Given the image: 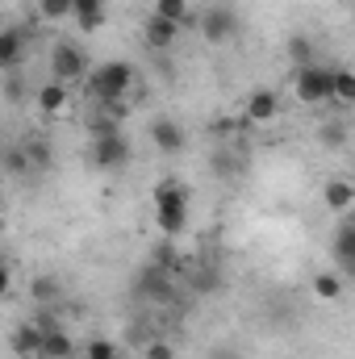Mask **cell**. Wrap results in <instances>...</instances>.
Listing matches in <instances>:
<instances>
[{"label": "cell", "instance_id": "cell-25", "mask_svg": "<svg viewBox=\"0 0 355 359\" xmlns=\"http://www.w3.org/2000/svg\"><path fill=\"white\" fill-rule=\"evenodd\" d=\"M34 8H38L42 21H67V17H76V4L72 0H38Z\"/></svg>", "mask_w": 355, "mask_h": 359}, {"label": "cell", "instance_id": "cell-2", "mask_svg": "<svg viewBox=\"0 0 355 359\" xmlns=\"http://www.w3.org/2000/svg\"><path fill=\"white\" fill-rule=\"evenodd\" d=\"M151 201H155V226H159V234L163 238H180L184 226H188V188L168 176L155 184Z\"/></svg>", "mask_w": 355, "mask_h": 359}, {"label": "cell", "instance_id": "cell-34", "mask_svg": "<svg viewBox=\"0 0 355 359\" xmlns=\"http://www.w3.org/2000/svg\"><path fill=\"white\" fill-rule=\"evenodd\" d=\"M335 4H355V0H335Z\"/></svg>", "mask_w": 355, "mask_h": 359}, {"label": "cell", "instance_id": "cell-20", "mask_svg": "<svg viewBox=\"0 0 355 359\" xmlns=\"http://www.w3.org/2000/svg\"><path fill=\"white\" fill-rule=\"evenodd\" d=\"M309 288H314V297L318 301H339L343 297V271H318L314 280H309Z\"/></svg>", "mask_w": 355, "mask_h": 359}, {"label": "cell", "instance_id": "cell-13", "mask_svg": "<svg viewBox=\"0 0 355 359\" xmlns=\"http://www.w3.org/2000/svg\"><path fill=\"white\" fill-rule=\"evenodd\" d=\"M330 251H335V268L343 271V276H351L355 271V213L351 217H343V226L335 230Z\"/></svg>", "mask_w": 355, "mask_h": 359}, {"label": "cell", "instance_id": "cell-1", "mask_svg": "<svg viewBox=\"0 0 355 359\" xmlns=\"http://www.w3.org/2000/svg\"><path fill=\"white\" fill-rule=\"evenodd\" d=\"M138 84V72L134 63L126 59H105L88 72V92L96 104H113V100H130V92Z\"/></svg>", "mask_w": 355, "mask_h": 359}, {"label": "cell", "instance_id": "cell-35", "mask_svg": "<svg viewBox=\"0 0 355 359\" xmlns=\"http://www.w3.org/2000/svg\"><path fill=\"white\" fill-rule=\"evenodd\" d=\"M351 180H355V172H351Z\"/></svg>", "mask_w": 355, "mask_h": 359}, {"label": "cell", "instance_id": "cell-24", "mask_svg": "<svg viewBox=\"0 0 355 359\" xmlns=\"http://www.w3.org/2000/svg\"><path fill=\"white\" fill-rule=\"evenodd\" d=\"M4 172H8L13 180H34V172H29V159H25V151H21V142L4 151Z\"/></svg>", "mask_w": 355, "mask_h": 359}, {"label": "cell", "instance_id": "cell-33", "mask_svg": "<svg viewBox=\"0 0 355 359\" xmlns=\"http://www.w3.org/2000/svg\"><path fill=\"white\" fill-rule=\"evenodd\" d=\"M213 359H243V355H234V351H217Z\"/></svg>", "mask_w": 355, "mask_h": 359}, {"label": "cell", "instance_id": "cell-12", "mask_svg": "<svg viewBox=\"0 0 355 359\" xmlns=\"http://www.w3.org/2000/svg\"><path fill=\"white\" fill-rule=\"evenodd\" d=\"M142 38H147V46H151V55H163V50L176 46L180 25L176 21H168V17H159V13H151L147 25H142Z\"/></svg>", "mask_w": 355, "mask_h": 359}, {"label": "cell", "instance_id": "cell-19", "mask_svg": "<svg viewBox=\"0 0 355 359\" xmlns=\"http://www.w3.org/2000/svg\"><path fill=\"white\" fill-rule=\"evenodd\" d=\"M72 4H76V17H72V21H76L84 34H96V29L105 25V4H109V0H72Z\"/></svg>", "mask_w": 355, "mask_h": 359}, {"label": "cell", "instance_id": "cell-9", "mask_svg": "<svg viewBox=\"0 0 355 359\" xmlns=\"http://www.w3.org/2000/svg\"><path fill=\"white\" fill-rule=\"evenodd\" d=\"M34 109H38L42 117H63V113L72 109V92H67V84H59V80L38 84V88H34Z\"/></svg>", "mask_w": 355, "mask_h": 359}, {"label": "cell", "instance_id": "cell-7", "mask_svg": "<svg viewBox=\"0 0 355 359\" xmlns=\"http://www.w3.org/2000/svg\"><path fill=\"white\" fill-rule=\"evenodd\" d=\"M138 292H142L147 301H155V305H172V301H176L172 271H168V268H155V264H147V268H142V276H138Z\"/></svg>", "mask_w": 355, "mask_h": 359}, {"label": "cell", "instance_id": "cell-28", "mask_svg": "<svg viewBox=\"0 0 355 359\" xmlns=\"http://www.w3.org/2000/svg\"><path fill=\"white\" fill-rule=\"evenodd\" d=\"M322 142L326 147H347V126L343 121H326L322 126Z\"/></svg>", "mask_w": 355, "mask_h": 359}, {"label": "cell", "instance_id": "cell-23", "mask_svg": "<svg viewBox=\"0 0 355 359\" xmlns=\"http://www.w3.org/2000/svg\"><path fill=\"white\" fill-rule=\"evenodd\" d=\"M335 104H355V72L351 67H335Z\"/></svg>", "mask_w": 355, "mask_h": 359}, {"label": "cell", "instance_id": "cell-30", "mask_svg": "<svg viewBox=\"0 0 355 359\" xmlns=\"http://www.w3.org/2000/svg\"><path fill=\"white\" fill-rule=\"evenodd\" d=\"M142 359H176V347L168 339H155V343H147V355Z\"/></svg>", "mask_w": 355, "mask_h": 359}, {"label": "cell", "instance_id": "cell-29", "mask_svg": "<svg viewBox=\"0 0 355 359\" xmlns=\"http://www.w3.org/2000/svg\"><path fill=\"white\" fill-rule=\"evenodd\" d=\"M84 359H117V347L109 339H92L88 347H84Z\"/></svg>", "mask_w": 355, "mask_h": 359}, {"label": "cell", "instance_id": "cell-11", "mask_svg": "<svg viewBox=\"0 0 355 359\" xmlns=\"http://www.w3.org/2000/svg\"><path fill=\"white\" fill-rule=\"evenodd\" d=\"M322 205L330 209V213H339V217H351L355 209V180L351 176H335L322 184Z\"/></svg>", "mask_w": 355, "mask_h": 359}, {"label": "cell", "instance_id": "cell-27", "mask_svg": "<svg viewBox=\"0 0 355 359\" xmlns=\"http://www.w3.org/2000/svg\"><path fill=\"white\" fill-rule=\"evenodd\" d=\"M151 264H155V268H168V271L176 268V247H172V238H163V243L151 251Z\"/></svg>", "mask_w": 355, "mask_h": 359}, {"label": "cell", "instance_id": "cell-22", "mask_svg": "<svg viewBox=\"0 0 355 359\" xmlns=\"http://www.w3.org/2000/svg\"><path fill=\"white\" fill-rule=\"evenodd\" d=\"M151 13H159V17L176 21V25H192V4L188 0H155Z\"/></svg>", "mask_w": 355, "mask_h": 359}, {"label": "cell", "instance_id": "cell-18", "mask_svg": "<svg viewBox=\"0 0 355 359\" xmlns=\"http://www.w3.org/2000/svg\"><path fill=\"white\" fill-rule=\"evenodd\" d=\"M21 151H25V159H29V172H34V180L51 172L55 155H51V142H46V138H25V142H21Z\"/></svg>", "mask_w": 355, "mask_h": 359}, {"label": "cell", "instance_id": "cell-10", "mask_svg": "<svg viewBox=\"0 0 355 359\" xmlns=\"http://www.w3.org/2000/svg\"><path fill=\"white\" fill-rule=\"evenodd\" d=\"M151 142H155V151H163V155H180V151L188 147V130L180 126L176 117H155V121H151Z\"/></svg>", "mask_w": 355, "mask_h": 359}, {"label": "cell", "instance_id": "cell-32", "mask_svg": "<svg viewBox=\"0 0 355 359\" xmlns=\"http://www.w3.org/2000/svg\"><path fill=\"white\" fill-rule=\"evenodd\" d=\"M192 288H196V292H213V288H217V271H213V268L196 271V280H192Z\"/></svg>", "mask_w": 355, "mask_h": 359}, {"label": "cell", "instance_id": "cell-14", "mask_svg": "<svg viewBox=\"0 0 355 359\" xmlns=\"http://www.w3.org/2000/svg\"><path fill=\"white\" fill-rule=\"evenodd\" d=\"M25 46H29V29H25V25H4V29H0V67H4V72H17Z\"/></svg>", "mask_w": 355, "mask_h": 359}, {"label": "cell", "instance_id": "cell-31", "mask_svg": "<svg viewBox=\"0 0 355 359\" xmlns=\"http://www.w3.org/2000/svg\"><path fill=\"white\" fill-rule=\"evenodd\" d=\"M4 96L17 104V100H25V84H21V76L17 72H8V80H4Z\"/></svg>", "mask_w": 355, "mask_h": 359}, {"label": "cell", "instance_id": "cell-5", "mask_svg": "<svg viewBox=\"0 0 355 359\" xmlns=\"http://www.w3.org/2000/svg\"><path fill=\"white\" fill-rule=\"evenodd\" d=\"M88 163L96 172H117L130 163V138L117 130V134H100L88 142Z\"/></svg>", "mask_w": 355, "mask_h": 359}, {"label": "cell", "instance_id": "cell-8", "mask_svg": "<svg viewBox=\"0 0 355 359\" xmlns=\"http://www.w3.org/2000/svg\"><path fill=\"white\" fill-rule=\"evenodd\" d=\"M8 347H13V355L17 359H42V347H46V330L29 318V322H21V326H13V334H8Z\"/></svg>", "mask_w": 355, "mask_h": 359}, {"label": "cell", "instance_id": "cell-21", "mask_svg": "<svg viewBox=\"0 0 355 359\" xmlns=\"http://www.w3.org/2000/svg\"><path fill=\"white\" fill-rule=\"evenodd\" d=\"M76 355V339L59 326V330H51L46 334V347H42V359H72Z\"/></svg>", "mask_w": 355, "mask_h": 359}, {"label": "cell", "instance_id": "cell-3", "mask_svg": "<svg viewBox=\"0 0 355 359\" xmlns=\"http://www.w3.org/2000/svg\"><path fill=\"white\" fill-rule=\"evenodd\" d=\"M293 96L301 104H335V67H293Z\"/></svg>", "mask_w": 355, "mask_h": 359}, {"label": "cell", "instance_id": "cell-17", "mask_svg": "<svg viewBox=\"0 0 355 359\" xmlns=\"http://www.w3.org/2000/svg\"><path fill=\"white\" fill-rule=\"evenodd\" d=\"M59 297H63V284H59L55 276H34V280H29V301H34L38 309L59 305Z\"/></svg>", "mask_w": 355, "mask_h": 359}, {"label": "cell", "instance_id": "cell-4", "mask_svg": "<svg viewBox=\"0 0 355 359\" xmlns=\"http://www.w3.org/2000/svg\"><path fill=\"white\" fill-rule=\"evenodd\" d=\"M88 55H84V46H76V42H55L51 46V80H59V84H76V80H88Z\"/></svg>", "mask_w": 355, "mask_h": 359}, {"label": "cell", "instance_id": "cell-15", "mask_svg": "<svg viewBox=\"0 0 355 359\" xmlns=\"http://www.w3.org/2000/svg\"><path fill=\"white\" fill-rule=\"evenodd\" d=\"M243 113H247V121H251V126H267V121H276V117H280V96H276L272 88H255L251 96H247Z\"/></svg>", "mask_w": 355, "mask_h": 359}, {"label": "cell", "instance_id": "cell-16", "mask_svg": "<svg viewBox=\"0 0 355 359\" xmlns=\"http://www.w3.org/2000/svg\"><path fill=\"white\" fill-rule=\"evenodd\" d=\"M209 168H213V176L217 180H234L243 172V159L234 155V142H222V147H213V155H209Z\"/></svg>", "mask_w": 355, "mask_h": 359}, {"label": "cell", "instance_id": "cell-6", "mask_svg": "<svg viewBox=\"0 0 355 359\" xmlns=\"http://www.w3.org/2000/svg\"><path fill=\"white\" fill-rule=\"evenodd\" d=\"M201 38H205L209 46H222V42L239 38V13H234L230 4H209V8L201 13Z\"/></svg>", "mask_w": 355, "mask_h": 359}, {"label": "cell", "instance_id": "cell-26", "mask_svg": "<svg viewBox=\"0 0 355 359\" xmlns=\"http://www.w3.org/2000/svg\"><path fill=\"white\" fill-rule=\"evenodd\" d=\"M288 59H293V67H309L314 63V42L309 38H293L288 42Z\"/></svg>", "mask_w": 355, "mask_h": 359}]
</instances>
